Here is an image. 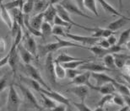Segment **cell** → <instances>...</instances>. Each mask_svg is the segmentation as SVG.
Returning a JSON list of instances; mask_svg holds the SVG:
<instances>
[{
  "label": "cell",
  "instance_id": "cell-1",
  "mask_svg": "<svg viewBox=\"0 0 130 111\" xmlns=\"http://www.w3.org/2000/svg\"><path fill=\"white\" fill-rule=\"evenodd\" d=\"M20 102L21 99L16 88L14 87V83H10L6 104L7 111H20Z\"/></svg>",
  "mask_w": 130,
  "mask_h": 111
},
{
  "label": "cell",
  "instance_id": "cell-2",
  "mask_svg": "<svg viewBox=\"0 0 130 111\" xmlns=\"http://www.w3.org/2000/svg\"><path fill=\"white\" fill-rule=\"evenodd\" d=\"M88 49H89V50L91 51L96 57L103 58L104 56H106V55H108V54L119 53V51H120L123 48H122V46H119L117 44V45L111 46V47L108 49L102 48V47H101V46H99L98 45L90 46Z\"/></svg>",
  "mask_w": 130,
  "mask_h": 111
},
{
  "label": "cell",
  "instance_id": "cell-3",
  "mask_svg": "<svg viewBox=\"0 0 130 111\" xmlns=\"http://www.w3.org/2000/svg\"><path fill=\"white\" fill-rule=\"evenodd\" d=\"M15 86H17L20 88V92L22 93L23 97H24V99L30 106H31V107L35 108L36 109H39V110L42 109V108H41V105L39 104L37 99H36L35 95L33 94V93L30 91L27 87H25L23 84H20V83H15Z\"/></svg>",
  "mask_w": 130,
  "mask_h": 111
},
{
  "label": "cell",
  "instance_id": "cell-4",
  "mask_svg": "<svg viewBox=\"0 0 130 111\" xmlns=\"http://www.w3.org/2000/svg\"><path fill=\"white\" fill-rule=\"evenodd\" d=\"M67 38H69L70 40L76 41V43L80 44L83 46H88V47L92 46H95V44L99 42V40H101L100 38H95L93 36H85V35H74V34H70V33L66 32L65 36Z\"/></svg>",
  "mask_w": 130,
  "mask_h": 111
},
{
  "label": "cell",
  "instance_id": "cell-5",
  "mask_svg": "<svg viewBox=\"0 0 130 111\" xmlns=\"http://www.w3.org/2000/svg\"><path fill=\"white\" fill-rule=\"evenodd\" d=\"M56 9H57V12H58V16H60L62 19L63 20H65L66 22L69 23L70 25H72L73 26H76V27H79V28H81V29H84L85 30H86V31H90V32H94L95 28H88L86 26H85V25H79L78 24V23L74 22V20L72 19V18L70 17V14L69 12L67 11L66 9H64V8L62 6L61 4H57L56 5Z\"/></svg>",
  "mask_w": 130,
  "mask_h": 111
},
{
  "label": "cell",
  "instance_id": "cell-6",
  "mask_svg": "<svg viewBox=\"0 0 130 111\" xmlns=\"http://www.w3.org/2000/svg\"><path fill=\"white\" fill-rule=\"evenodd\" d=\"M25 71L28 77L30 78H31L35 81L38 82L43 87H45L47 90H52V88L49 87V85L45 82V80L42 78V77L41 76V73H39L38 69L34 66L31 64H25Z\"/></svg>",
  "mask_w": 130,
  "mask_h": 111
},
{
  "label": "cell",
  "instance_id": "cell-7",
  "mask_svg": "<svg viewBox=\"0 0 130 111\" xmlns=\"http://www.w3.org/2000/svg\"><path fill=\"white\" fill-rule=\"evenodd\" d=\"M45 71L48 77V80L52 85L56 84V73H55V59H53V53L46 56L45 61Z\"/></svg>",
  "mask_w": 130,
  "mask_h": 111
},
{
  "label": "cell",
  "instance_id": "cell-8",
  "mask_svg": "<svg viewBox=\"0 0 130 111\" xmlns=\"http://www.w3.org/2000/svg\"><path fill=\"white\" fill-rule=\"evenodd\" d=\"M59 4H61L69 14L79 15V16L84 17L85 19H93V17L90 16V15L85 14L84 11H82V10L77 6V4H74V3H73L72 0H61Z\"/></svg>",
  "mask_w": 130,
  "mask_h": 111
},
{
  "label": "cell",
  "instance_id": "cell-9",
  "mask_svg": "<svg viewBox=\"0 0 130 111\" xmlns=\"http://www.w3.org/2000/svg\"><path fill=\"white\" fill-rule=\"evenodd\" d=\"M23 45L30 53L32 54L34 57L36 59L38 58V46L36 45L35 39L30 35V33L25 31L24 34V38H23Z\"/></svg>",
  "mask_w": 130,
  "mask_h": 111
},
{
  "label": "cell",
  "instance_id": "cell-10",
  "mask_svg": "<svg viewBox=\"0 0 130 111\" xmlns=\"http://www.w3.org/2000/svg\"><path fill=\"white\" fill-rule=\"evenodd\" d=\"M59 49H62L61 45L58 41L53 43H48L46 45H41L38 46V54L40 57H43V56H46L48 54L53 53L57 51Z\"/></svg>",
  "mask_w": 130,
  "mask_h": 111
},
{
  "label": "cell",
  "instance_id": "cell-11",
  "mask_svg": "<svg viewBox=\"0 0 130 111\" xmlns=\"http://www.w3.org/2000/svg\"><path fill=\"white\" fill-rule=\"evenodd\" d=\"M39 93H42V94H46V96H48L49 98L53 99V100H55L56 102L60 103V104H63L66 105H69V99H67L66 97L63 96V94H61L60 93H58L56 91H53V90H47L45 87H42L40 89Z\"/></svg>",
  "mask_w": 130,
  "mask_h": 111
},
{
  "label": "cell",
  "instance_id": "cell-12",
  "mask_svg": "<svg viewBox=\"0 0 130 111\" xmlns=\"http://www.w3.org/2000/svg\"><path fill=\"white\" fill-rule=\"evenodd\" d=\"M90 87L87 85H75L74 87H71L69 91L74 94L77 98H79L81 102H85L86 98L89 96Z\"/></svg>",
  "mask_w": 130,
  "mask_h": 111
},
{
  "label": "cell",
  "instance_id": "cell-13",
  "mask_svg": "<svg viewBox=\"0 0 130 111\" xmlns=\"http://www.w3.org/2000/svg\"><path fill=\"white\" fill-rule=\"evenodd\" d=\"M80 70L88 71L90 73H104L106 71H111L106 66L99 64L96 62H92V61H88V62L85 63L79 68Z\"/></svg>",
  "mask_w": 130,
  "mask_h": 111
},
{
  "label": "cell",
  "instance_id": "cell-14",
  "mask_svg": "<svg viewBox=\"0 0 130 111\" xmlns=\"http://www.w3.org/2000/svg\"><path fill=\"white\" fill-rule=\"evenodd\" d=\"M91 77L95 81V86H102L109 82L113 83L116 82L115 79L104 73H91Z\"/></svg>",
  "mask_w": 130,
  "mask_h": 111
},
{
  "label": "cell",
  "instance_id": "cell-15",
  "mask_svg": "<svg viewBox=\"0 0 130 111\" xmlns=\"http://www.w3.org/2000/svg\"><path fill=\"white\" fill-rule=\"evenodd\" d=\"M90 88L94 89L95 91H97L102 95H107V94H114V93L116 91V87L113 85V83L109 82V83L104 84L102 86H94L91 83H90L87 85Z\"/></svg>",
  "mask_w": 130,
  "mask_h": 111
},
{
  "label": "cell",
  "instance_id": "cell-16",
  "mask_svg": "<svg viewBox=\"0 0 130 111\" xmlns=\"http://www.w3.org/2000/svg\"><path fill=\"white\" fill-rule=\"evenodd\" d=\"M11 56L9 57V65L11 68L13 73L15 76L17 72V66L18 62H19V56H18V51H17V46L14 43H13L12 47H11Z\"/></svg>",
  "mask_w": 130,
  "mask_h": 111
},
{
  "label": "cell",
  "instance_id": "cell-17",
  "mask_svg": "<svg viewBox=\"0 0 130 111\" xmlns=\"http://www.w3.org/2000/svg\"><path fill=\"white\" fill-rule=\"evenodd\" d=\"M129 21H130V18L125 16V15H123V16L119 17V19H116L115 21H112L111 23H110V24L108 25L107 28L115 32L116 30H118L119 29H121L122 27L125 26V25L128 24V22Z\"/></svg>",
  "mask_w": 130,
  "mask_h": 111
},
{
  "label": "cell",
  "instance_id": "cell-18",
  "mask_svg": "<svg viewBox=\"0 0 130 111\" xmlns=\"http://www.w3.org/2000/svg\"><path fill=\"white\" fill-rule=\"evenodd\" d=\"M17 51L19 52L20 57H21L22 61H24L25 64H30L31 61L34 59V56L25 47L23 43H20L19 46H17Z\"/></svg>",
  "mask_w": 130,
  "mask_h": 111
},
{
  "label": "cell",
  "instance_id": "cell-19",
  "mask_svg": "<svg viewBox=\"0 0 130 111\" xmlns=\"http://www.w3.org/2000/svg\"><path fill=\"white\" fill-rule=\"evenodd\" d=\"M113 56L115 59L116 66L118 69H123L128 64V61H130V55H127V54L115 53L113 54Z\"/></svg>",
  "mask_w": 130,
  "mask_h": 111
},
{
  "label": "cell",
  "instance_id": "cell-20",
  "mask_svg": "<svg viewBox=\"0 0 130 111\" xmlns=\"http://www.w3.org/2000/svg\"><path fill=\"white\" fill-rule=\"evenodd\" d=\"M90 77H91V73L86 71L73 79L70 83L74 85H88L90 83L89 79Z\"/></svg>",
  "mask_w": 130,
  "mask_h": 111
},
{
  "label": "cell",
  "instance_id": "cell-21",
  "mask_svg": "<svg viewBox=\"0 0 130 111\" xmlns=\"http://www.w3.org/2000/svg\"><path fill=\"white\" fill-rule=\"evenodd\" d=\"M57 15H58V12H57L56 6H54L53 4H50L47 9L44 11V20L52 24L54 23V19Z\"/></svg>",
  "mask_w": 130,
  "mask_h": 111
},
{
  "label": "cell",
  "instance_id": "cell-22",
  "mask_svg": "<svg viewBox=\"0 0 130 111\" xmlns=\"http://www.w3.org/2000/svg\"><path fill=\"white\" fill-rule=\"evenodd\" d=\"M1 18H2L3 21L5 23V25L11 30L13 27V25H14V20H13L11 15H10L9 13L8 12V9L4 7V5L3 3L1 4Z\"/></svg>",
  "mask_w": 130,
  "mask_h": 111
},
{
  "label": "cell",
  "instance_id": "cell-23",
  "mask_svg": "<svg viewBox=\"0 0 130 111\" xmlns=\"http://www.w3.org/2000/svg\"><path fill=\"white\" fill-rule=\"evenodd\" d=\"M97 2H99V4H101V6L102 7V9L105 10L106 13H108V14L115 15V16H119V17L123 16V14H122L119 11H118L115 8L111 6L106 0H97Z\"/></svg>",
  "mask_w": 130,
  "mask_h": 111
},
{
  "label": "cell",
  "instance_id": "cell-24",
  "mask_svg": "<svg viewBox=\"0 0 130 111\" xmlns=\"http://www.w3.org/2000/svg\"><path fill=\"white\" fill-rule=\"evenodd\" d=\"M50 5L49 0H35V6H34V13L39 14V13L44 12Z\"/></svg>",
  "mask_w": 130,
  "mask_h": 111
},
{
  "label": "cell",
  "instance_id": "cell-25",
  "mask_svg": "<svg viewBox=\"0 0 130 111\" xmlns=\"http://www.w3.org/2000/svg\"><path fill=\"white\" fill-rule=\"evenodd\" d=\"M43 20H44V12H41L37 14L36 16H34L32 19H30V22L33 28H35V29L38 30H41V27L44 22Z\"/></svg>",
  "mask_w": 130,
  "mask_h": 111
},
{
  "label": "cell",
  "instance_id": "cell-26",
  "mask_svg": "<svg viewBox=\"0 0 130 111\" xmlns=\"http://www.w3.org/2000/svg\"><path fill=\"white\" fill-rule=\"evenodd\" d=\"M84 58H78V57H74V56H72L69 55V54L63 52L61 54H59L58 56V57L55 59V61L59 63H67V62H70V61H78V60H82Z\"/></svg>",
  "mask_w": 130,
  "mask_h": 111
},
{
  "label": "cell",
  "instance_id": "cell-27",
  "mask_svg": "<svg viewBox=\"0 0 130 111\" xmlns=\"http://www.w3.org/2000/svg\"><path fill=\"white\" fill-rule=\"evenodd\" d=\"M3 4H4V3H3ZM24 4H25L24 0H12V1L6 3V4H4V5L8 10H13L14 9H23Z\"/></svg>",
  "mask_w": 130,
  "mask_h": 111
},
{
  "label": "cell",
  "instance_id": "cell-28",
  "mask_svg": "<svg viewBox=\"0 0 130 111\" xmlns=\"http://www.w3.org/2000/svg\"><path fill=\"white\" fill-rule=\"evenodd\" d=\"M90 58L89 59H82V60H78V61H70V62H67L63 64V66L67 69H77L78 68H80L82 65H84L85 63L90 61Z\"/></svg>",
  "mask_w": 130,
  "mask_h": 111
},
{
  "label": "cell",
  "instance_id": "cell-29",
  "mask_svg": "<svg viewBox=\"0 0 130 111\" xmlns=\"http://www.w3.org/2000/svg\"><path fill=\"white\" fill-rule=\"evenodd\" d=\"M40 94H41V99H42V104L44 105V107L46 108V109L52 110L57 105L55 100L49 98L48 96H46V94H42V93H40Z\"/></svg>",
  "mask_w": 130,
  "mask_h": 111
},
{
  "label": "cell",
  "instance_id": "cell-30",
  "mask_svg": "<svg viewBox=\"0 0 130 111\" xmlns=\"http://www.w3.org/2000/svg\"><path fill=\"white\" fill-rule=\"evenodd\" d=\"M103 62H104L105 66H106V68H109L111 71H113L114 69L117 68L113 54H108V55H106V56H104Z\"/></svg>",
  "mask_w": 130,
  "mask_h": 111
},
{
  "label": "cell",
  "instance_id": "cell-31",
  "mask_svg": "<svg viewBox=\"0 0 130 111\" xmlns=\"http://www.w3.org/2000/svg\"><path fill=\"white\" fill-rule=\"evenodd\" d=\"M97 0H85V8L90 11L93 14H95V16H98L99 13L97 10V5H96Z\"/></svg>",
  "mask_w": 130,
  "mask_h": 111
},
{
  "label": "cell",
  "instance_id": "cell-32",
  "mask_svg": "<svg viewBox=\"0 0 130 111\" xmlns=\"http://www.w3.org/2000/svg\"><path fill=\"white\" fill-rule=\"evenodd\" d=\"M55 73L57 78L58 79H63L67 77V70L61 65V63L57 61H55Z\"/></svg>",
  "mask_w": 130,
  "mask_h": 111
},
{
  "label": "cell",
  "instance_id": "cell-33",
  "mask_svg": "<svg viewBox=\"0 0 130 111\" xmlns=\"http://www.w3.org/2000/svg\"><path fill=\"white\" fill-rule=\"evenodd\" d=\"M53 27H52L50 23L44 21L41 27V35H42V38L45 39L46 37L49 36L51 34H53Z\"/></svg>",
  "mask_w": 130,
  "mask_h": 111
},
{
  "label": "cell",
  "instance_id": "cell-34",
  "mask_svg": "<svg viewBox=\"0 0 130 111\" xmlns=\"http://www.w3.org/2000/svg\"><path fill=\"white\" fill-rule=\"evenodd\" d=\"M113 85L116 87V90L120 93L123 96H126V95H130V89L128 88V87L125 84L123 83H119L118 82H113Z\"/></svg>",
  "mask_w": 130,
  "mask_h": 111
},
{
  "label": "cell",
  "instance_id": "cell-35",
  "mask_svg": "<svg viewBox=\"0 0 130 111\" xmlns=\"http://www.w3.org/2000/svg\"><path fill=\"white\" fill-rule=\"evenodd\" d=\"M130 39V27L128 29L125 30L124 31L122 32V34L120 35L118 41V45L119 46H123L124 44H126Z\"/></svg>",
  "mask_w": 130,
  "mask_h": 111
},
{
  "label": "cell",
  "instance_id": "cell-36",
  "mask_svg": "<svg viewBox=\"0 0 130 111\" xmlns=\"http://www.w3.org/2000/svg\"><path fill=\"white\" fill-rule=\"evenodd\" d=\"M34 6H35V0H26L23 6V13L25 14L31 13L34 10Z\"/></svg>",
  "mask_w": 130,
  "mask_h": 111
},
{
  "label": "cell",
  "instance_id": "cell-37",
  "mask_svg": "<svg viewBox=\"0 0 130 111\" xmlns=\"http://www.w3.org/2000/svg\"><path fill=\"white\" fill-rule=\"evenodd\" d=\"M114 94H107V95H104L101 99L99 100L97 103V106L98 107H104L106 104L108 103L112 102V98Z\"/></svg>",
  "mask_w": 130,
  "mask_h": 111
},
{
  "label": "cell",
  "instance_id": "cell-38",
  "mask_svg": "<svg viewBox=\"0 0 130 111\" xmlns=\"http://www.w3.org/2000/svg\"><path fill=\"white\" fill-rule=\"evenodd\" d=\"M22 80H23V81H25V82H26L34 90L37 91L38 93H39V91H40V89L41 88V84L39 83L38 82H36V81H35V80H33L31 78H30V77H29V78H22Z\"/></svg>",
  "mask_w": 130,
  "mask_h": 111
},
{
  "label": "cell",
  "instance_id": "cell-39",
  "mask_svg": "<svg viewBox=\"0 0 130 111\" xmlns=\"http://www.w3.org/2000/svg\"><path fill=\"white\" fill-rule=\"evenodd\" d=\"M55 25H58V26H62V27H67L69 28V29H70L73 25H70L69 23L66 22L65 20H63L60 16H58V15H57L55 19H54V23H53Z\"/></svg>",
  "mask_w": 130,
  "mask_h": 111
},
{
  "label": "cell",
  "instance_id": "cell-40",
  "mask_svg": "<svg viewBox=\"0 0 130 111\" xmlns=\"http://www.w3.org/2000/svg\"><path fill=\"white\" fill-rule=\"evenodd\" d=\"M73 104H74V106L79 111H93L90 107H88L87 105L85 104V102H79V103L74 102V103H73Z\"/></svg>",
  "mask_w": 130,
  "mask_h": 111
},
{
  "label": "cell",
  "instance_id": "cell-41",
  "mask_svg": "<svg viewBox=\"0 0 130 111\" xmlns=\"http://www.w3.org/2000/svg\"><path fill=\"white\" fill-rule=\"evenodd\" d=\"M81 74V70H77V69H67V77L73 80L77 76Z\"/></svg>",
  "mask_w": 130,
  "mask_h": 111
},
{
  "label": "cell",
  "instance_id": "cell-42",
  "mask_svg": "<svg viewBox=\"0 0 130 111\" xmlns=\"http://www.w3.org/2000/svg\"><path fill=\"white\" fill-rule=\"evenodd\" d=\"M112 102L115 104L118 105V106L123 107L124 104H125V101H124V99L123 96H119V95H113L112 98Z\"/></svg>",
  "mask_w": 130,
  "mask_h": 111
},
{
  "label": "cell",
  "instance_id": "cell-43",
  "mask_svg": "<svg viewBox=\"0 0 130 111\" xmlns=\"http://www.w3.org/2000/svg\"><path fill=\"white\" fill-rule=\"evenodd\" d=\"M64 27L58 26V25H55L53 29V34L55 35H60V36H65L66 32L64 31Z\"/></svg>",
  "mask_w": 130,
  "mask_h": 111
},
{
  "label": "cell",
  "instance_id": "cell-44",
  "mask_svg": "<svg viewBox=\"0 0 130 111\" xmlns=\"http://www.w3.org/2000/svg\"><path fill=\"white\" fill-rule=\"evenodd\" d=\"M97 45L99 46H101V47L105 48V49H108V48L111 47L110 43L108 42L107 39H106V38H102V39L101 38V40H99V42L97 43Z\"/></svg>",
  "mask_w": 130,
  "mask_h": 111
},
{
  "label": "cell",
  "instance_id": "cell-45",
  "mask_svg": "<svg viewBox=\"0 0 130 111\" xmlns=\"http://www.w3.org/2000/svg\"><path fill=\"white\" fill-rule=\"evenodd\" d=\"M10 56H11V50L8 52L6 56H4V57H2L1 61H0V66H1V68H4L5 65H7V63H9Z\"/></svg>",
  "mask_w": 130,
  "mask_h": 111
},
{
  "label": "cell",
  "instance_id": "cell-46",
  "mask_svg": "<svg viewBox=\"0 0 130 111\" xmlns=\"http://www.w3.org/2000/svg\"><path fill=\"white\" fill-rule=\"evenodd\" d=\"M66 109H67V105L63 104H60L59 105H56L52 109V111H66Z\"/></svg>",
  "mask_w": 130,
  "mask_h": 111
},
{
  "label": "cell",
  "instance_id": "cell-47",
  "mask_svg": "<svg viewBox=\"0 0 130 111\" xmlns=\"http://www.w3.org/2000/svg\"><path fill=\"white\" fill-rule=\"evenodd\" d=\"M107 40H108V42L110 43L111 46L117 45V44H118V40L116 38V36H115L114 35H111V36H109V37L107 38Z\"/></svg>",
  "mask_w": 130,
  "mask_h": 111
},
{
  "label": "cell",
  "instance_id": "cell-48",
  "mask_svg": "<svg viewBox=\"0 0 130 111\" xmlns=\"http://www.w3.org/2000/svg\"><path fill=\"white\" fill-rule=\"evenodd\" d=\"M7 78L6 77H2L1 82H0V91L1 93L5 89V87H7Z\"/></svg>",
  "mask_w": 130,
  "mask_h": 111
},
{
  "label": "cell",
  "instance_id": "cell-49",
  "mask_svg": "<svg viewBox=\"0 0 130 111\" xmlns=\"http://www.w3.org/2000/svg\"><path fill=\"white\" fill-rule=\"evenodd\" d=\"M5 50H6V42H5L4 38H1V40H0V52L1 54L4 53Z\"/></svg>",
  "mask_w": 130,
  "mask_h": 111
},
{
  "label": "cell",
  "instance_id": "cell-50",
  "mask_svg": "<svg viewBox=\"0 0 130 111\" xmlns=\"http://www.w3.org/2000/svg\"><path fill=\"white\" fill-rule=\"evenodd\" d=\"M74 2H75V4H77V6L79 7L82 11H85V4H84L85 0H74Z\"/></svg>",
  "mask_w": 130,
  "mask_h": 111
},
{
  "label": "cell",
  "instance_id": "cell-51",
  "mask_svg": "<svg viewBox=\"0 0 130 111\" xmlns=\"http://www.w3.org/2000/svg\"><path fill=\"white\" fill-rule=\"evenodd\" d=\"M124 99V101H125V104H127L129 109H130V95H126V96H123Z\"/></svg>",
  "mask_w": 130,
  "mask_h": 111
},
{
  "label": "cell",
  "instance_id": "cell-52",
  "mask_svg": "<svg viewBox=\"0 0 130 111\" xmlns=\"http://www.w3.org/2000/svg\"><path fill=\"white\" fill-rule=\"evenodd\" d=\"M61 0H49V3H50V4H56L57 3H60Z\"/></svg>",
  "mask_w": 130,
  "mask_h": 111
},
{
  "label": "cell",
  "instance_id": "cell-53",
  "mask_svg": "<svg viewBox=\"0 0 130 111\" xmlns=\"http://www.w3.org/2000/svg\"><path fill=\"white\" fill-rule=\"evenodd\" d=\"M128 109H129V108H128V106H127V105H126V106H123V107H122L121 109H119L118 111H128Z\"/></svg>",
  "mask_w": 130,
  "mask_h": 111
},
{
  "label": "cell",
  "instance_id": "cell-54",
  "mask_svg": "<svg viewBox=\"0 0 130 111\" xmlns=\"http://www.w3.org/2000/svg\"><path fill=\"white\" fill-rule=\"evenodd\" d=\"M94 111H106V110H105V109H104V107H98L97 106Z\"/></svg>",
  "mask_w": 130,
  "mask_h": 111
},
{
  "label": "cell",
  "instance_id": "cell-55",
  "mask_svg": "<svg viewBox=\"0 0 130 111\" xmlns=\"http://www.w3.org/2000/svg\"><path fill=\"white\" fill-rule=\"evenodd\" d=\"M118 2L119 9H122L123 8V0H118Z\"/></svg>",
  "mask_w": 130,
  "mask_h": 111
},
{
  "label": "cell",
  "instance_id": "cell-56",
  "mask_svg": "<svg viewBox=\"0 0 130 111\" xmlns=\"http://www.w3.org/2000/svg\"><path fill=\"white\" fill-rule=\"evenodd\" d=\"M125 45H126V48L127 49H128V50L130 51V40L128 41V42H127L126 44H125Z\"/></svg>",
  "mask_w": 130,
  "mask_h": 111
},
{
  "label": "cell",
  "instance_id": "cell-57",
  "mask_svg": "<svg viewBox=\"0 0 130 111\" xmlns=\"http://www.w3.org/2000/svg\"><path fill=\"white\" fill-rule=\"evenodd\" d=\"M66 111H74L73 110V108H72V106L71 105H67V109H66Z\"/></svg>",
  "mask_w": 130,
  "mask_h": 111
},
{
  "label": "cell",
  "instance_id": "cell-58",
  "mask_svg": "<svg viewBox=\"0 0 130 111\" xmlns=\"http://www.w3.org/2000/svg\"><path fill=\"white\" fill-rule=\"evenodd\" d=\"M126 69H127V73H128L127 75L130 77V65H128V66H127Z\"/></svg>",
  "mask_w": 130,
  "mask_h": 111
},
{
  "label": "cell",
  "instance_id": "cell-59",
  "mask_svg": "<svg viewBox=\"0 0 130 111\" xmlns=\"http://www.w3.org/2000/svg\"><path fill=\"white\" fill-rule=\"evenodd\" d=\"M127 86H128V88L130 89V85H128H128H127Z\"/></svg>",
  "mask_w": 130,
  "mask_h": 111
},
{
  "label": "cell",
  "instance_id": "cell-60",
  "mask_svg": "<svg viewBox=\"0 0 130 111\" xmlns=\"http://www.w3.org/2000/svg\"><path fill=\"white\" fill-rule=\"evenodd\" d=\"M128 65H130V61H128Z\"/></svg>",
  "mask_w": 130,
  "mask_h": 111
}]
</instances>
